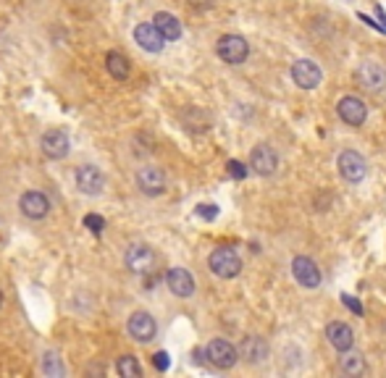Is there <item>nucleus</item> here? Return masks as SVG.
<instances>
[{"instance_id":"obj_1","label":"nucleus","mask_w":386,"mask_h":378,"mask_svg":"<svg viewBox=\"0 0 386 378\" xmlns=\"http://www.w3.org/2000/svg\"><path fill=\"white\" fill-rule=\"evenodd\" d=\"M208 265L218 278H234L242 271V258L234 247H216L208 258Z\"/></svg>"},{"instance_id":"obj_2","label":"nucleus","mask_w":386,"mask_h":378,"mask_svg":"<svg viewBox=\"0 0 386 378\" xmlns=\"http://www.w3.org/2000/svg\"><path fill=\"white\" fill-rule=\"evenodd\" d=\"M216 53L224 63H229V66H239V63H245L247 56H250V45H247V40H245V37L224 35L221 40H218Z\"/></svg>"},{"instance_id":"obj_3","label":"nucleus","mask_w":386,"mask_h":378,"mask_svg":"<svg viewBox=\"0 0 386 378\" xmlns=\"http://www.w3.org/2000/svg\"><path fill=\"white\" fill-rule=\"evenodd\" d=\"M124 263L126 268L137 276H148L153 268H155V252L148 244H129L124 252Z\"/></svg>"},{"instance_id":"obj_4","label":"nucleus","mask_w":386,"mask_h":378,"mask_svg":"<svg viewBox=\"0 0 386 378\" xmlns=\"http://www.w3.org/2000/svg\"><path fill=\"white\" fill-rule=\"evenodd\" d=\"M126 331H129V336H132L134 342L148 344V342L155 339V333H158V323H155V318H153L150 313H145V310H137V313L129 315Z\"/></svg>"},{"instance_id":"obj_5","label":"nucleus","mask_w":386,"mask_h":378,"mask_svg":"<svg viewBox=\"0 0 386 378\" xmlns=\"http://www.w3.org/2000/svg\"><path fill=\"white\" fill-rule=\"evenodd\" d=\"M237 355L239 349L231 342H226V339H213V342H208V347H205L208 363L221 368V370H229V368L237 365Z\"/></svg>"},{"instance_id":"obj_6","label":"nucleus","mask_w":386,"mask_h":378,"mask_svg":"<svg viewBox=\"0 0 386 378\" xmlns=\"http://www.w3.org/2000/svg\"><path fill=\"white\" fill-rule=\"evenodd\" d=\"M40 148H43V155L50 161H63L71 152V142H68V134L63 129H47L40 139Z\"/></svg>"},{"instance_id":"obj_7","label":"nucleus","mask_w":386,"mask_h":378,"mask_svg":"<svg viewBox=\"0 0 386 378\" xmlns=\"http://www.w3.org/2000/svg\"><path fill=\"white\" fill-rule=\"evenodd\" d=\"M137 187H139V192L148 197H158L166 192V173L163 168L158 166H142L139 171H137Z\"/></svg>"},{"instance_id":"obj_8","label":"nucleus","mask_w":386,"mask_h":378,"mask_svg":"<svg viewBox=\"0 0 386 378\" xmlns=\"http://www.w3.org/2000/svg\"><path fill=\"white\" fill-rule=\"evenodd\" d=\"M355 79L360 81V87H365L368 92H381L386 87V69L378 66L376 61H365L355 71Z\"/></svg>"},{"instance_id":"obj_9","label":"nucleus","mask_w":386,"mask_h":378,"mask_svg":"<svg viewBox=\"0 0 386 378\" xmlns=\"http://www.w3.org/2000/svg\"><path fill=\"white\" fill-rule=\"evenodd\" d=\"M337 166H339V173L347 179V182H363L365 179V171H368V166H365V158L360 155V152H355V150H344L339 155V161H337Z\"/></svg>"},{"instance_id":"obj_10","label":"nucleus","mask_w":386,"mask_h":378,"mask_svg":"<svg viewBox=\"0 0 386 378\" xmlns=\"http://www.w3.org/2000/svg\"><path fill=\"white\" fill-rule=\"evenodd\" d=\"M292 79H295V84L300 90H316L321 84V79H323V74H321V69L313 61L302 58V61L292 63Z\"/></svg>"},{"instance_id":"obj_11","label":"nucleus","mask_w":386,"mask_h":378,"mask_svg":"<svg viewBox=\"0 0 386 378\" xmlns=\"http://www.w3.org/2000/svg\"><path fill=\"white\" fill-rule=\"evenodd\" d=\"M337 113L344 124L350 126H363L365 118H368V105L360 100V97H355V95H347V97H341L339 105H337Z\"/></svg>"},{"instance_id":"obj_12","label":"nucleus","mask_w":386,"mask_h":378,"mask_svg":"<svg viewBox=\"0 0 386 378\" xmlns=\"http://www.w3.org/2000/svg\"><path fill=\"white\" fill-rule=\"evenodd\" d=\"M19 207H22V213L29 218V221H43V218L50 213V200H47V195L32 189V192H24L22 195Z\"/></svg>"},{"instance_id":"obj_13","label":"nucleus","mask_w":386,"mask_h":378,"mask_svg":"<svg viewBox=\"0 0 386 378\" xmlns=\"http://www.w3.org/2000/svg\"><path fill=\"white\" fill-rule=\"evenodd\" d=\"M276 166H279V155L273 152L271 145H258V148H252L250 152V168L258 176H271L276 171Z\"/></svg>"},{"instance_id":"obj_14","label":"nucleus","mask_w":386,"mask_h":378,"mask_svg":"<svg viewBox=\"0 0 386 378\" xmlns=\"http://www.w3.org/2000/svg\"><path fill=\"white\" fill-rule=\"evenodd\" d=\"M105 187V176L95 166H82L77 168V189L82 195H100Z\"/></svg>"},{"instance_id":"obj_15","label":"nucleus","mask_w":386,"mask_h":378,"mask_svg":"<svg viewBox=\"0 0 386 378\" xmlns=\"http://www.w3.org/2000/svg\"><path fill=\"white\" fill-rule=\"evenodd\" d=\"M134 42L148 53H160L166 45V37L160 35L155 24H139V26H134Z\"/></svg>"},{"instance_id":"obj_16","label":"nucleus","mask_w":386,"mask_h":378,"mask_svg":"<svg viewBox=\"0 0 386 378\" xmlns=\"http://www.w3.org/2000/svg\"><path fill=\"white\" fill-rule=\"evenodd\" d=\"M292 274H295V281L300 287L316 289L321 284L318 265L313 263L310 258H295V260H292Z\"/></svg>"},{"instance_id":"obj_17","label":"nucleus","mask_w":386,"mask_h":378,"mask_svg":"<svg viewBox=\"0 0 386 378\" xmlns=\"http://www.w3.org/2000/svg\"><path fill=\"white\" fill-rule=\"evenodd\" d=\"M166 284H169L171 294H176V297L182 299L194 294V278L187 268H171L169 274H166Z\"/></svg>"},{"instance_id":"obj_18","label":"nucleus","mask_w":386,"mask_h":378,"mask_svg":"<svg viewBox=\"0 0 386 378\" xmlns=\"http://www.w3.org/2000/svg\"><path fill=\"white\" fill-rule=\"evenodd\" d=\"M326 339H329V344L337 349V352H344V349H353L355 344V333L353 329L347 326V323L341 321H334L326 326Z\"/></svg>"},{"instance_id":"obj_19","label":"nucleus","mask_w":386,"mask_h":378,"mask_svg":"<svg viewBox=\"0 0 386 378\" xmlns=\"http://www.w3.org/2000/svg\"><path fill=\"white\" fill-rule=\"evenodd\" d=\"M239 357H245L247 363H263L268 357V344L261 336H245L242 344H239Z\"/></svg>"},{"instance_id":"obj_20","label":"nucleus","mask_w":386,"mask_h":378,"mask_svg":"<svg viewBox=\"0 0 386 378\" xmlns=\"http://www.w3.org/2000/svg\"><path fill=\"white\" fill-rule=\"evenodd\" d=\"M105 69H108V74H111L116 81H126L129 79V74H132V63H129V58H126L124 53L111 50V53L105 56Z\"/></svg>"},{"instance_id":"obj_21","label":"nucleus","mask_w":386,"mask_h":378,"mask_svg":"<svg viewBox=\"0 0 386 378\" xmlns=\"http://www.w3.org/2000/svg\"><path fill=\"white\" fill-rule=\"evenodd\" d=\"M153 24L160 29V35L166 37V42H173V40H179V37H182V22H179L173 13H166V11L155 13Z\"/></svg>"},{"instance_id":"obj_22","label":"nucleus","mask_w":386,"mask_h":378,"mask_svg":"<svg viewBox=\"0 0 386 378\" xmlns=\"http://www.w3.org/2000/svg\"><path fill=\"white\" fill-rule=\"evenodd\" d=\"M339 370L344 376H363L368 365H365V357L360 352H350V349H344L339 352Z\"/></svg>"},{"instance_id":"obj_23","label":"nucleus","mask_w":386,"mask_h":378,"mask_svg":"<svg viewBox=\"0 0 386 378\" xmlns=\"http://www.w3.org/2000/svg\"><path fill=\"white\" fill-rule=\"evenodd\" d=\"M182 121L192 132H208L210 129V116L205 113V111H200V108H187L182 113Z\"/></svg>"},{"instance_id":"obj_24","label":"nucleus","mask_w":386,"mask_h":378,"mask_svg":"<svg viewBox=\"0 0 386 378\" xmlns=\"http://www.w3.org/2000/svg\"><path fill=\"white\" fill-rule=\"evenodd\" d=\"M43 373H45V376H50V378L66 376V368H63V360H61V355H58V352L47 349L45 355H43Z\"/></svg>"},{"instance_id":"obj_25","label":"nucleus","mask_w":386,"mask_h":378,"mask_svg":"<svg viewBox=\"0 0 386 378\" xmlns=\"http://www.w3.org/2000/svg\"><path fill=\"white\" fill-rule=\"evenodd\" d=\"M116 370H118V373H121L124 378H139V376H142V365L137 363L134 355H121V357H118Z\"/></svg>"},{"instance_id":"obj_26","label":"nucleus","mask_w":386,"mask_h":378,"mask_svg":"<svg viewBox=\"0 0 386 378\" xmlns=\"http://www.w3.org/2000/svg\"><path fill=\"white\" fill-rule=\"evenodd\" d=\"M84 226L95 234V237H100L102 229H105V218L102 216H95V213H90V216H84Z\"/></svg>"},{"instance_id":"obj_27","label":"nucleus","mask_w":386,"mask_h":378,"mask_svg":"<svg viewBox=\"0 0 386 378\" xmlns=\"http://www.w3.org/2000/svg\"><path fill=\"white\" fill-rule=\"evenodd\" d=\"M226 168H229V176H231V179H245V176H247L245 163H239V161H229Z\"/></svg>"},{"instance_id":"obj_28","label":"nucleus","mask_w":386,"mask_h":378,"mask_svg":"<svg viewBox=\"0 0 386 378\" xmlns=\"http://www.w3.org/2000/svg\"><path fill=\"white\" fill-rule=\"evenodd\" d=\"M197 216L205 218V221H216L218 205H197Z\"/></svg>"},{"instance_id":"obj_29","label":"nucleus","mask_w":386,"mask_h":378,"mask_svg":"<svg viewBox=\"0 0 386 378\" xmlns=\"http://www.w3.org/2000/svg\"><path fill=\"white\" fill-rule=\"evenodd\" d=\"M341 302H344L347 308L353 310L355 315H363V305H360V302H357V299H355L353 294H341Z\"/></svg>"},{"instance_id":"obj_30","label":"nucleus","mask_w":386,"mask_h":378,"mask_svg":"<svg viewBox=\"0 0 386 378\" xmlns=\"http://www.w3.org/2000/svg\"><path fill=\"white\" fill-rule=\"evenodd\" d=\"M153 365L158 368V370H169V365H171L169 352H155V355H153Z\"/></svg>"},{"instance_id":"obj_31","label":"nucleus","mask_w":386,"mask_h":378,"mask_svg":"<svg viewBox=\"0 0 386 378\" xmlns=\"http://www.w3.org/2000/svg\"><path fill=\"white\" fill-rule=\"evenodd\" d=\"M187 3H190V6H192L194 11H210V8H213V3H216V0H187Z\"/></svg>"},{"instance_id":"obj_32","label":"nucleus","mask_w":386,"mask_h":378,"mask_svg":"<svg viewBox=\"0 0 386 378\" xmlns=\"http://www.w3.org/2000/svg\"><path fill=\"white\" fill-rule=\"evenodd\" d=\"M376 16H378V19L384 22V26H386V11L381 8V6H376Z\"/></svg>"},{"instance_id":"obj_33","label":"nucleus","mask_w":386,"mask_h":378,"mask_svg":"<svg viewBox=\"0 0 386 378\" xmlns=\"http://www.w3.org/2000/svg\"><path fill=\"white\" fill-rule=\"evenodd\" d=\"M0 308H3V292H0Z\"/></svg>"}]
</instances>
